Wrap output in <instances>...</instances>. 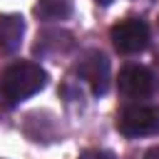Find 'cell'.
Wrapping results in <instances>:
<instances>
[{
    "mask_svg": "<svg viewBox=\"0 0 159 159\" xmlns=\"http://www.w3.org/2000/svg\"><path fill=\"white\" fill-rule=\"evenodd\" d=\"M119 92L132 99H144L154 92V75L142 65H127L119 72Z\"/></svg>",
    "mask_w": 159,
    "mask_h": 159,
    "instance_id": "obj_5",
    "label": "cell"
},
{
    "mask_svg": "<svg viewBox=\"0 0 159 159\" xmlns=\"http://www.w3.org/2000/svg\"><path fill=\"white\" fill-rule=\"evenodd\" d=\"M80 159H117V157L107 149H87V152L80 154Z\"/></svg>",
    "mask_w": 159,
    "mask_h": 159,
    "instance_id": "obj_8",
    "label": "cell"
},
{
    "mask_svg": "<svg viewBox=\"0 0 159 159\" xmlns=\"http://www.w3.org/2000/svg\"><path fill=\"white\" fill-rule=\"evenodd\" d=\"M117 129L124 137H149L159 134V107L132 104L124 107L117 117Z\"/></svg>",
    "mask_w": 159,
    "mask_h": 159,
    "instance_id": "obj_2",
    "label": "cell"
},
{
    "mask_svg": "<svg viewBox=\"0 0 159 159\" xmlns=\"http://www.w3.org/2000/svg\"><path fill=\"white\" fill-rule=\"evenodd\" d=\"M112 45L119 55H137L149 45V27L139 17L122 20L112 27Z\"/></svg>",
    "mask_w": 159,
    "mask_h": 159,
    "instance_id": "obj_3",
    "label": "cell"
},
{
    "mask_svg": "<svg viewBox=\"0 0 159 159\" xmlns=\"http://www.w3.org/2000/svg\"><path fill=\"white\" fill-rule=\"evenodd\" d=\"M97 2H99V5H109L112 0H97Z\"/></svg>",
    "mask_w": 159,
    "mask_h": 159,
    "instance_id": "obj_10",
    "label": "cell"
},
{
    "mask_svg": "<svg viewBox=\"0 0 159 159\" xmlns=\"http://www.w3.org/2000/svg\"><path fill=\"white\" fill-rule=\"evenodd\" d=\"M25 35V20L22 15H0V50L15 52Z\"/></svg>",
    "mask_w": 159,
    "mask_h": 159,
    "instance_id": "obj_6",
    "label": "cell"
},
{
    "mask_svg": "<svg viewBox=\"0 0 159 159\" xmlns=\"http://www.w3.org/2000/svg\"><path fill=\"white\" fill-rule=\"evenodd\" d=\"M72 12V0H37L35 5V15L45 22L52 20H65Z\"/></svg>",
    "mask_w": 159,
    "mask_h": 159,
    "instance_id": "obj_7",
    "label": "cell"
},
{
    "mask_svg": "<svg viewBox=\"0 0 159 159\" xmlns=\"http://www.w3.org/2000/svg\"><path fill=\"white\" fill-rule=\"evenodd\" d=\"M157 67H159V57H157Z\"/></svg>",
    "mask_w": 159,
    "mask_h": 159,
    "instance_id": "obj_11",
    "label": "cell"
},
{
    "mask_svg": "<svg viewBox=\"0 0 159 159\" xmlns=\"http://www.w3.org/2000/svg\"><path fill=\"white\" fill-rule=\"evenodd\" d=\"M77 72H80V77L89 84V89H92L94 97L107 94V89H109V60H107L99 50L84 52V57H82L80 65H77Z\"/></svg>",
    "mask_w": 159,
    "mask_h": 159,
    "instance_id": "obj_4",
    "label": "cell"
},
{
    "mask_svg": "<svg viewBox=\"0 0 159 159\" xmlns=\"http://www.w3.org/2000/svg\"><path fill=\"white\" fill-rule=\"evenodd\" d=\"M45 84H47V72L37 62H12L0 75V94L10 104H17L37 94Z\"/></svg>",
    "mask_w": 159,
    "mask_h": 159,
    "instance_id": "obj_1",
    "label": "cell"
},
{
    "mask_svg": "<svg viewBox=\"0 0 159 159\" xmlns=\"http://www.w3.org/2000/svg\"><path fill=\"white\" fill-rule=\"evenodd\" d=\"M144 159H159V147H154V149H149Z\"/></svg>",
    "mask_w": 159,
    "mask_h": 159,
    "instance_id": "obj_9",
    "label": "cell"
}]
</instances>
